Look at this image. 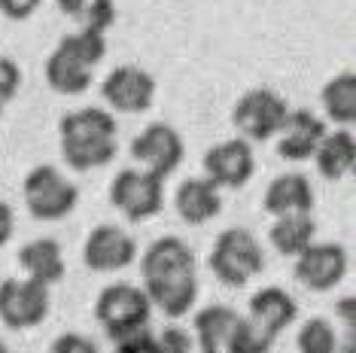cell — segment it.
Segmentation results:
<instances>
[{
	"label": "cell",
	"instance_id": "obj_1",
	"mask_svg": "<svg viewBox=\"0 0 356 353\" xmlns=\"http://www.w3.org/2000/svg\"><path fill=\"white\" fill-rule=\"evenodd\" d=\"M140 277L143 293L156 311L174 320L192 314L198 302V265L186 240L174 235L152 240L140 259Z\"/></svg>",
	"mask_w": 356,
	"mask_h": 353
},
{
	"label": "cell",
	"instance_id": "obj_2",
	"mask_svg": "<svg viewBox=\"0 0 356 353\" xmlns=\"http://www.w3.org/2000/svg\"><path fill=\"white\" fill-rule=\"evenodd\" d=\"M95 320L104 326L113 344L131 338L137 332H147L152 320V304L147 293L134 284H110L95 299Z\"/></svg>",
	"mask_w": 356,
	"mask_h": 353
},
{
	"label": "cell",
	"instance_id": "obj_3",
	"mask_svg": "<svg viewBox=\"0 0 356 353\" xmlns=\"http://www.w3.org/2000/svg\"><path fill=\"white\" fill-rule=\"evenodd\" d=\"M207 265H210V271L216 274L220 284L241 290V286H247L253 277L262 274L265 250H262V244L253 238L250 229L232 226L213 240V250H210V256H207Z\"/></svg>",
	"mask_w": 356,
	"mask_h": 353
},
{
	"label": "cell",
	"instance_id": "obj_4",
	"mask_svg": "<svg viewBox=\"0 0 356 353\" xmlns=\"http://www.w3.org/2000/svg\"><path fill=\"white\" fill-rule=\"evenodd\" d=\"M22 192H25L28 213L40 222H58L74 213L79 204V189L52 165L31 167L22 183Z\"/></svg>",
	"mask_w": 356,
	"mask_h": 353
},
{
	"label": "cell",
	"instance_id": "obj_5",
	"mask_svg": "<svg viewBox=\"0 0 356 353\" xmlns=\"http://www.w3.org/2000/svg\"><path fill=\"white\" fill-rule=\"evenodd\" d=\"M289 116V104L274 88H247L232 107V125L247 143H265L280 134Z\"/></svg>",
	"mask_w": 356,
	"mask_h": 353
},
{
	"label": "cell",
	"instance_id": "obj_6",
	"mask_svg": "<svg viewBox=\"0 0 356 353\" xmlns=\"http://www.w3.org/2000/svg\"><path fill=\"white\" fill-rule=\"evenodd\" d=\"M110 204L131 222H143L165 207V180L143 167H122L110 183Z\"/></svg>",
	"mask_w": 356,
	"mask_h": 353
},
{
	"label": "cell",
	"instance_id": "obj_7",
	"mask_svg": "<svg viewBox=\"0 0 356 353\" xmlns=\"http://www.w3.org/2000/svg\"><path fill=\"white\" fill-rule=\"evenodd\" d=\"M52 293L49 286L34 284L28 277H6L0 284V323L13 332L34 329L49 317Z\"/></svg>",
	"mask_w": 356,
	"mask_h": 353
},
{
	"label": "cell",
	"instance_id": "obj_8",
	"mask_svg": "<svg viewBox=\"0 0 356 353\" xmlns=\"http://www.w3.org/2000/svg\"><path fill=\"white\" fill-rule=\"evenodd\" d=\"M131 158L143 165V171L156 176H171L186 158V143L180 131L168 122H149L140 134L131 140Z\"/></svg>",
	"mask_w": 356,
	"mask_h": 353
},
{
	"label": "cell",
	"instance_id": "obj_9",
	"mask_svg": "<svg viewBox=\"0 0 356 353\" xmlns=\"http://www.w3.org/2000/svg\"><path fill=\"white\" fill-rule=\"evenodd\" d=\"M347 265H350V259H347V250L341 244H335V240L317 244V240H314L305 253L296 256L293 274L305 290L329 293L347 277Z\"/></svg>",
	"mask_w": 356,
	"mask_h": 353
},
{
	"label": "cell",
	"instance_id": "obj_10",
	"mask_svg": "<svg viewBox=\"0 0 356 353\" xmlns=\"http://www.w3.org/2000/svg\"><path fill=\"white\" fill-rule=\"evenodd\" d=\"M104 104L116 113H147L156 101V79L149 70L137 67V64H122V67L110 70L107 79L101 83Z\"/></svg>",
	"mask_w": 356,
	"mask_h": 353
},
{
	"label": "cell",
	"instance_id": "obj_11",
	"mask_svg": "<svg viewBox=\"0 0 356 353\" xmlns=\"http://www.w3.org/2000/svg\"><path fill=\"white\" fill-rule=\"evenodd\" d=\"M201 165H204V176L213 183V186L241 189V186H247L256 174L253 143H247L244 138L222 140V143H216V147H210L204 152Z\"/></svg>",
	"mask_w": 356,
	"mask_h": 353
},
{
	"label": "cell",
	"instance_id": "obj_12",
	"mask_svg": "<svg viewBox=\"0 0 356 353\" xmlns=\"http://www.w3.org/2000/svg\"><path fill=\"white\" fill-rule=\"evenodd\" d=\"M134 259L137 240L122 226H113V222L95 226L83 244V265L88 271H98V274L122 271L128 265H134Z\"/></svg>",
	"mask_w": 356,
	"mask_h": 353
},
{
	"label": "cell",
	"instance_id": "obj_13",
	"mask_svg": "<svg viewBox=\"0 0 356 353\" xmlns=\"http://www.w3.org/2000/svg\"><path fill=\"white\" fill-rule=\"evenodd\" d=\"M326 119H320L314 110H289L286 122L277 134V156L283 162H311L320 140L326 138Z\"/></svg>",
	"mask_w": 356,
	"mask_h": 353
},
{
	"label": "cell",
	"instance_id": "obj_14",
	"mask_svg": "<svg viewBox=\"0 0 356 353\" xmlns=\"http://www.w3.org/2000/svg\"><path fill=\"white\" fill-rule=\"evenodd\" d=\"M174 211L186 226H204L222 213V189L213 186L207 176H189L177 186Z\"/></svg>",
	"mask_w": 356,
	"mask_h": 353
},
{
	"label": "cell",
	"instance_id": "obj_15",
	"mask_svg": "<svg viewBox=\"0 0 356 353\" xmlns=\"http://www.w3.org/2000/svg\"><path fill=\"white\" fill-rule=\"evenodd\" d=\"M314 202H317V195H314L311 180L298 171H289V174L274 176L268 183L262 207L271 216H286V213H311Z\"/></svg>",
	"mask_w": 356,
	"mask_h": 353
},
{
	"label": "cell",
	"instance_id": "obj_16",
	"mask_svg": "<svg viewBox=\"0 0 356 353\" xmlns=\"http://www.w3.org/2000/svg\"><path fill=\"white\" fill-rule=\"evenodd\" d=\"M247 317L253 320L256 326H262L268 335L277 338L283 329H289L298 320V304H296L293 295L286 290H280V286H265V290L253 293Z\"/></svg>",
	"mask_w": 356,
	"mask_h": 353
},
{
	"label": "cell",
	"instance_id": "obj_17",
	"mask_svg": "<svg viewBox=\"0 0 356 353\" xmlns=\"http://www.w3.org/2000/svg\"><path fill=\"white\" fill-rule=\"evenodd\" d=\"M19 265L22 271L28 274V280L34 284H43V286H52L64 280V250L55 238H37V240H28L25 247L19 250Z\"/></svg>",
	"mask_w": 356,
	"mask_h": 353
},
{
	"label": "cell",
	"instance_id": "obj_18",
	"mask_svg": "<svg viewBox=\"0 0 356 353\" xmlns=\"http://www.w3.org/2000/svg\"><path fill=\"white\" fill-rule=\"evenodd\" d=\"M314 165L323 180H344L356 167V138L350 128H338V131L326 134L320 140L317 152H314Z\"/></svg>",
	"mask_w": 356,
	"mask_h": 353
},
{
	"label": "cell",
	"instance_id": "obj_19",
	"mask_svg": "<svg viewBox=\"0 0 356 353\" xmlns=\"http://www.w3.org/2000/svg\"><path fill=\"white\" fill-rule=\"evenodd\" d=\"M238 320H241V314L234 308L207 304V308L195 311V317H192V335H195L192 341H198V347L207 353H222L234 332V326H238Z\"/></svg>",
	"mask_w": 356,
	"mask_h": 353
},
{
	"label": "cell",
	"instance_id": "obj_20",
	"mask_svg": "<svg viewBox=\"0 0 356 353\" xmlns=\"http://www.w3.org/2000/svg\"><path fill=\"white\" fill-rule=\"evenodd\" d=\"M119 122L104 107H83L74 113H64L58 122L61 140H116Z\"/></svg>",
	"mask_w": 356,
	"mask_h": 353
},
{
	"label": "cell",
	"instance_id": "obj_21",
	"mask_svg": "<svg viewBox=\"0 0 356 353\" xmlns=\"http://www.w3.org/2000/svg\"><path fill=\"white\" fill-rule=\"evenodd\" d=\"M46 83L58 95H83L95 79V70L83 64L74 52H67L64 46H55V52L46 58Z\"/></svg>",
	"mask_w": 356,
	"mask_h": 353
},
{
	"label": "cell",
	"instance_id": "obj_22",
	"mask_svg": "<svg viewBox=\"0 0 356 353\" xmlns=\"http://www.w3.org/2000/svg\"><path fill=\"white\" fill-rule=\"evenodd\" d=\"M314 238H317V222H314L311 213L277 216V220H274V226L268 229L271 247L280 256H289V259H296L298 253H305L307 247L314 244Z\"/></svg>",
	"mask_w": 356,
	"mask_h": 353
},
{
	"label": "cell",
	"instance_id": "obj_23",
	"mask_svg": "<svg viewBox=\"0 0 356 353\" xmlns=\"http://www.w3.org/2000/svg\"><path fill=\"white\" fill-rule=\"evenodd\" d=\"M323 113L332 122H338L341 128H350L356 122V74L344 70V74L332 76L320 92Z\"/></svg>",
	"mask_w": 356,
	"mask_h": 353
},
{
	"label": "cell",
	"instance_id": "obj_24",
	"mask_svg": "<svg viewBox=\"0 0 356 353\" xmlns=\"http://www.w3.org/2000/svg\"><path fill=\"white\" fill-rule=\"evenodd\" d=\"M116 140H61V158L74 171H95L116 158Z\"/></svg>",
	"mask_w": 356,
	"mask_h": 353
},
{
	"label": "cell",
	"instance_id": "obj_25",
	"mask_svg": "<svg viewBox=\"0 0 356 353\" xmlns=\"http://www.w3.org/2000/svg\"><path fill=\"white\" fill-rule=\"evenodd\" d=\"M296 350L298 353H338V332L329 320L323 317H311L305 320L298 329L296 338Z\"/></svg>",
	"mask_w": 356,
	"mask_h": 353
},
{
	"label": "cell",
	"instance_id": "obj_26",
	"mask_svg": "<svg viewBox=\"0 0 356 353\" xmlns=\"http://www.w3.org/2000/svg\"><path fill=\"white\" fill-rule=\"evenodd\" d=\"M58 46H64L67 52H74L79 61L88 64V67L95 70L104 61V55H107V34L79 28V31H74V34H64Z\"/></svg>",
	"mask_w": 356,
	"mask_h": 353
},
{
	"label": "cell",
	"instance_id": "obj_27",
	"mask_svg": "<svg viewBox=\"0 0 356 353\" xmlns=\"http://www.w3.org/2000/svg\"><path fill=\"white\" fill-rule=\"evenodd\" d=\"M271 347L274 335H268L262 326H256L250 317H241L222 353H271Z\"/></svg>",
	"mask_w": 356,
	"mask_h": 353
},
{
	"label": "cell",
	"instance_id": "obj_28",
	"mask_svg": "<svg viewBox=\"0 0 356 353\" xmlns=\"http://www.w3.org/2000/svg\"><path fill=\"white\" fill-rule=\"evenodd\" d=\"M113 25H116V3L113 0H92L83 19H79V28L98 31V34H107Z\"/></svg>",
	"mask_w": 356,
	"mask_h": 353
},
{
	"label": "cell",
	"instance_id": "obj_29",
	"mask_svg": "<svg viewBox=\"0 0 356 353\" xmlns=\"http://www.w3.org/2000/svg\"><path fill=\"white\" fill-rule=\"evenodd\" d=\"M192 335L180 326H168L156 335V353H192Z\"/></svg>",
	"mask_w": 356,
	"mask_h": 353
},
{
	"label": "cell",
	"instance_id": "obj_30",
	"mask_svg": "<svg viewBox=\"0 0 356 353\" xmlns=\"http://www.w3.org/2000/svg\"><path fill=\"white\" fill-rule=\"evenodd\" d=\"M22 88V67L13 58L0 55V101H13Z\"/></svg>",
	"mask_w": 356,
	"mask_h": 353
},
{
	"label": "cell",
	"instance_id": "obj_31",
	"mask_svg": "<svg viewBox=\"0 0 356 353\" xmlns=\"http://www.w3.org/2000/svg\"><path fill=\"white\" fill-rule=\"evenodd\" d=\"M49 353H101V350H98V344L88 338V335L64 332L49 344Z\"/></svg>",
	"mask_w": 356,
	"mask_h": 353
},
{
	"label": "cell",
	"instance_id": "obj_32",
	"mask_svg": "<svg viewBox=\"0 0 356 353\" xmlns=\"http://www.w3.org/2000/svg\"><path fill=\"white\" fill-rule=\"evenodd\" d=\"M40 6H43V0H0V13H3L10 22L31 19Z\"/></svg>",
	"mask_w": 356,
	"mask_h": 353
},
{
	"label": "cell",
	"instance_id": "obj_33",
	"mask_svg": "<svg viewBox=\"0 0 356 353\" xmlns=\"http://www.w3.org/2000/svg\"><path fill=\"white\" fill-rule=\"evenodd\" d=\"M113 353H156V335H152L149 329L147 332H137V335H131V338L119 341Z\"/></svg>",
	"mask_w": 356,
	"mask_h": 353
},
{
	"label": "cell",
	"instance_id": "obj_34",
	"mask_svg": "<svg viewBox=\"0 0 356 353\" xmlns=\"http://www.w3.org/2000/svg\"><path fill=\"white\" fill-rule=\"evenodd\" d=\"M13 231H15V213H13V207L0 198V250L10 244Z\"/></svg>",
	"mask_w": 356,
	"mask_h": 353
},
{
	"label": "cell",
	"instance_id": "obj_35",
	"mask_svg": "<svg viewBox=\"0 0 356 353\" xmlns=\"http://www.w3.org/2000/svg\"><path fill=\"white\" fill-rule=\"evenodd\" d=\"M88 3H92V0H55V6H58V10L64 13V15H70V19H83V13L88 10Z\"/></svg>",
	"mask_w": 356,
	"mask_h": 353
},
{
	"label": "cell",
	"instance_id": "obj_36",
	"mask_svg": "<svg viewBox=\"0 0 356 353\" xmlns=\"http://www.w3.org/2000/svg\"><path fill=\"white\" fill-rule=\"evenodd\" d=\"M338 317H341V323L347 326V332H353V323H356V299L353 295H347V299L338 302Z\"/></svg>",
	"mask_w": 356,
	"mask_h": 353
},
{
	"label": "cell",
	"instance_id": "obj_37",
	"mask_svg": "<svg viewBox=\"0 0 356 353\" xmlns=\"http://www.w3.org/2000/svg\"><path fill=\"white\" fill-rule=\"evenodd\" d=\"M0 353H10V350H6V344H3V341H0Z\"/></svg>",
	"mask_w": 356,
	"mask_h": 353
},
{
	"label": "cell",
	"instance_id": "obj_38",
	"mask_svg": "<svg viewBox=\"0 0 356 353\" xmlns=\"http://www.w3.org/2000/svg\"><path fill=\"white\" fill-rule=\"evenodd\" d=\"M0 116H3V101H0Z\"/></svg>",
	"mask_w": 356,
	"mask_h": 353
},
{
	"label": "cell",
	"instance_id": "obj_39",
	"mask_svg": "<svg viewBox=\"0 0 356 353\" xmlns=\"http://www.w3.org/2000/svg\"><path fill=\"white\" fill-rule=\"evenodd\" d=\"M201 353H207V350H201Z\"/></svg>",
	"mask_w": 356,
	"mask_h": 353
}]
</instances>
